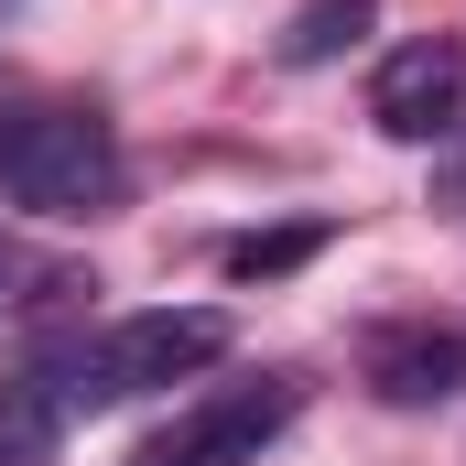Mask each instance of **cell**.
I'll use <instances>...</instances> for the list:
<instances>
[{"mask_svg": "<svg viewBox=\"0 0 466 466\" xmlns=\"http://www.w3.org/2000/svg\"><path fill=\"white\" fill-rule=\"evenodd\" d=\"M293 401H304L293 380H238L218 401H196L185 423H163L130 466H260V445L293 423Z\"/></svg>", "mask_w": 466, "mask_h": 466, "instance_id": "cell-3", "label": "cell"}, {"mask_svg": "<svg viewBox=\"0 0 466 466\" xmlns=\"http://www.w3.org/2000/svg\"><path fill=\"white\" fill-rule=\"evenodd\" d=\"M315 249H326V228H260V238L228 249V282H282V271H304Z\"/></svg>", "mask_w": 466, "mask_h": 466, "instance_id": "cell-7", "label": "cell"}, {"mask_svg": "<svg viewBox=\"0 0 466 466\" xmlns=\"http://www.w3.org/2000/svg\"><path fill=\"white\" fill-rule=\"evenodd\" d=\"M456 380H466L456 337H401V348H380V390H390V401H445Z\"/></svg>", "mask_w": 466, "mask_h": 466, "instance_id": "cell-5", "label": "cell"}, {"mask_svg": "<svg viewBox=\"0 0 466 466\" xmlns=\"http://www.w3.org/2000/svg\"><path fill=\"white\" fill-rule=\"evenodd\" d=\"M358 33H369V0H304L282 22V66H337Z\"/></svg>", "mask_w": 466, "mask_h": 466, "instance_id": "cell-6", "label": "cell"}, {"mask_svg": "<svg viewBox=\"0 0 466 466\" xmlns=\"http://www.w3.org/2000/svg\"><path fill=\"white\" fill-rule=\"evenodd\" d=\"M0 185L33 218H109L130 163L98 109H0Z\"/></svg>", "mask_w": 466, "mask_h": 466, "instance_id": "cell-2", "label": "cell"}, {"mask_svg": "<svg viewBox=\"0 0 466 466\" xmlns=\"http://www.w3.org/2000/svg\"><path fill=\"white\" fill-rule=\"evenodd\" d=\"M228 358V315H207V304H163V315H130L109 326L98 348H66L44 358V412H98V401H130V390H163V380H196V369H218Z\"/></svg>", "mask_w": 466, "mask_h": 466, "instance_id": "cell-1", "label": "cell"}, {"mask_svg": "<svg viewBox=\"0 0 466 466\" xmlns=\"http://www.w3.org/2000/svg\"><path fill=\"white\" fill-rule=\"evenodd\" d=\"M445 207H456V218H466V163H445Z\"/></svg>", "mask_w": 466, "mask_h": 466, "instance_id": "cell-8", "label": "cell"}, {"mask_svg": "<svg viewBox=\"0 0 466 466\" xmlns=\"http://www.w3.org/2000/svg\"><path fill=\"white\" fill-rule=\"evenodd\" d=\"M369 119H380L390 141H466V44L423 33V44L380 55V76H369Z\"/></svg>", "mask_w": 466, "mask_h": 466, "instance_id": "cell-4", "label": "cell"}]
</instances>
